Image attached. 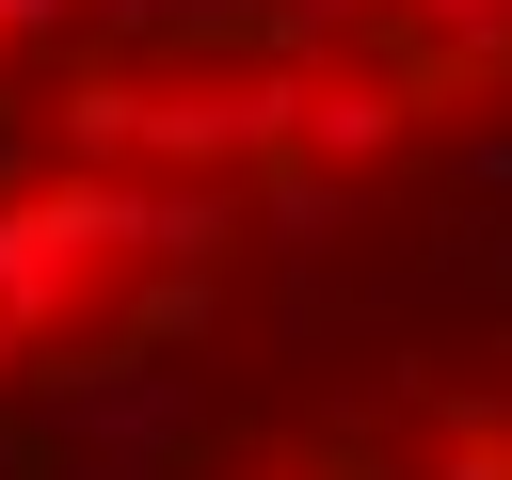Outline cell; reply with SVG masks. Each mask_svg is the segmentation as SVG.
I'll return each mask as SVG.
<instances>
[{"instance_id":"6da1fadb","label":"cell","mask_w":512,"mask_h":480,"mask_svg":"<svg viewBox=\"0 0 512 480\" xmlns=\"http://www.w3.org/2000/svg\"><path fill=\"white\" fill-rule=\"evenodd\" d=\"M496 128L512 0H0V400L112 384Z\"/></svg>"},{"instance_id":"7a4b0ae2","label":"cell","mask_w":512,"mask_h":480,"mask_svg":"<svg viewBox=\"0 0 512 480\" xmlns=\"http://www.w3.org/2000/svg\"><path fill=\"white\" fill-rule=\"evenodd\" d=\"M192 480H512V352L464 368V336H416L368 384L272 416L256 448H224Z\"/></svg>"}]
</instances>
